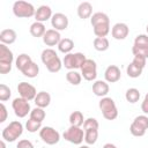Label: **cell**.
I'll return each instance as SVG.
<instances>
[{
  "mask_svg": "<svg viewBox=\"0 0 148 148\" xmlns=\"http://www.w3.org/2000/svg\"><path fill=\"white\" fill-rule=\"evenodd\" d=\"M29 31H30L31 36H34V37H36V38H39V37H42V38H43L44 34L46 32V28H45L44 23L35 21V22L30 25Z\"/></svg>",
  "mask_w": 148,
  "mask_h": 148,
  "instance_id": "21",
  "label": "cell"
},
{
  "mask_svg": "<svg viewBox=\"0 0 148 148\" xmlns=\"http://www.w3.org/2000/svg\"><path fill=\"white\" fill-rule=\"evenodd\" d=\"M146 31H147V35H148V24H147V27H146Z\"/></svg>",
  "mask_w": 148,
  "mask_h": 148,
  "instance_id": "49",
  "label": "cell"
},
{
  "mask_svg": "<svg viewBox=\"0 0 148 148\" xmlns=\"http://www.w3.org/2000/svg\"><path fill=\"white\" fill-rule=\"evenodd\" d=\"M42 128V123H38V121H35L32 119H28L27 123H25V130L30 133H35L37 131H40Z\"/></svg>",
  "mask_w": 148,
  "mask_h": 148,
  "instance_id": "35",
  "label": "cell"
},
{
  "mask_svg": "<svg viewBox=\"0 0 148 148\" xmlns=\"http://www.w3.org/2000/svg\"><path fill=\"white\" fill-rule=\"evenodd\" d=\"M35 13H36V9L30 2L18 0V1H15L13 5V14L16 17L29 18V17L35 16Z\"/></svg>",
  "mask_w": 148,
  "mask_h": 148,
  "instance_id": "3",
  "label": "cell"
},
{
  "mask_svg": "<svg viewBox=\"0 0 148 148\" xmlns=\"http://www.w3.org/2000/svg\"><path fill=\"white\" fill-rule=\"evenodd\" d=\"M99 110L102 111V114L108 120H114L118 117V109L114 103V101L111 97H103L98 102Z\"/></svg>",
  "mask_w": 148,
  "mask_h": 148,
  "instance_id": "2",
  "label": "cell"
},
{
  "mask_svg": "<svg viewBox=\"0 0 148 148\" xmlns=\"http://www.w3.org/2000/svg\"><path fill=\"white\" fill-rule=\"evenodd\" d=\"M12 108L14 110V113L16 117L18 118H24L28 116V113L30 114L31 112V108H30V103L29 101L22 98V97H16L13 99L12 102Z\"/></svg>",
  "mask_w": 148,
  "mask_h": 148,
  "instance_id": "6",
  "label": "cell"
},
{
  "mask_svg": "<svg viewBox=\"0 0 148 148\" xmlns=\"http://www.w3.org/2000/svg\"><path fill=\"white\" fill-rule=\"evenodd\" d=\"M21 73H22L24 76L29 77V79H34V77H36V76L38 75V73H39V66H38L36 62L31 61L28 66H25V67L21 71Z\"/></svg>",
  "mask_w": 148,
  "mask_h": 148,
  "instance_id": "22",
  "label": "cell"
},
{
  "mask_svg": "<svg viewBox=\"0 0 148 148\" xmlns=\"http://www.w3.org/2000/svg\"><path fill=\"white\" fill-rule=\"evenodd\" d=\"M86 56L82 52H75V53H68L65 54L62 59V66L67 68L68 71H76L80 69L83 62L86 61Z\"/></svg>",
  "mask_w": 148,
  "mask_h": 148,
  "instance_id": "4",
  "label": "cell"
},
{
  "mask_svg": "<svg viewBox=\"0 0 148 148\" xmlns=\"http://www.w3.org/2000/svg\"><path fill=\"white\" fill-rule=\"evenodd\" d=\"M42 39L46 46H56L61 40V36H60L59 31H57L54 29H47Z\"/></svg>",
  "mask_w": 148,
  "mask_h": 148,
  "instance_id": "12",
  "label": "cell"
},
{
  "mask_svg": "<svg viewBox=\"0 0 148 148\" xmlns=\"http://www.w3.org/2000/svg\"><path fill=\"white\" fill-rule=\"evenodd\" d=\"M62 138L73 145H81L84 141V130H82L81 127L71 125L62 133Z\"/></svg>",
  "mask_w": 148,
  "mask_h": 148,
  "instance_id": "5",
  "label": "cell"
},
{
  "mask_svg": "<svg viewBox=\"0 0 148 148\" xmlns=\"http://www.w3.org/2000/svg\"><path fill=\"white\" fill-rule=\"evenodd\" d=\"M58 54H57V52L53 50V49H51V47H47V49H45V50H43L42 51V54H40V59H42V62L44 64V65H46L49 61H51L53 58H56Z\"/></svg>",
  "mask_w": 148,
  "mask_h": 148,
  "instance_id": "32",
  "label": "cell"
},
{
  "mask_svg": "<svg viewBox=\"0 0 148 148\" xmlns=\"http://www.w3.org/2000/svg\"><path fill=\"white\" fill-rule=\"evenodd\" d=\"M45 66H46V68H47L49 72H51V73H58V72L61 69V67H62V61H61V59L57 56V57L53 58L51 61H49Z\"/></svg>",
  "mask_w": 148,
  "mask_h": 148,
  "instance_id": "29",
  "label": "cell"
},
{
  "mask_svg": "<svg viewBox=\"0 0 148 148\" xmlns=\"http://www.w3.org/2000/svg\"><path fill=\"white\" fill-rule=\"evenodd\" d=\"M140 96H141V94H140L139 89H136V88H128L125 92V98L131 104L136 103L140 99Z\"/></svg>",
  "mask_w": 148,
  "mask_h": 148,
  "instance_id": "27",
  "label": "cell"
},
{
  "mask_svg": "<svg viewBox=\"0 0 148 148\" xmlns=\"http://www.w3.org/2000/svg\"><path fill=\"white\" fill-rule=\"evenodd\" d=\"M17 91L20 94V97H22V98H24V99H27L29 102L34 101L36 95H37L36 88L32 84H30V83H28L25 81H22V82H20L17 84Z\"/></svg>",
  "mask_w": 148,
  "mask_h": 148,
  "instance_id": "9",
  "label": "cell"
},
{
  "mask_svg": "<svg viewBox=\"0 0 148 148\" xmlns=\"http://www.w3.org/2000/svg\"><path fill=\"white\" fill-rule=\"evenodd\" d=\"M141 110L145 114H148V92L145 95V98L141 103Z\"/></svg>",
  "mask_w": 148,
  "mask_h": 148,
  "instance_id": "45",
  "label": "cell"
},
{
  "mask_svg": "<svg viewBox=\"0 0 148 148\" xmlns=\"http://www.w3.org/2000/svg\"><path fill=\"white\" fill-rule=\"evenodd\" d=\"M130 34V28L126 23L118 22L111 28V35L114 39L117 40H123L125 39Z\"/></svg>",
  "mask_w": 148,
  "mask_h": 148,
  "instance_id": "11",
  "label": "cell"
},
{
  "mask_svg": "<svg viewBox=\"0 0 148 148\" xmlns=\"http://www.w3.org/2000/svg\"><path fill=\"white\" fill-rule=\"evenodd\" d=\"M132 53H133V56H140V57L148 59V47H140V46L133 45Z\"/></svg>",
  "mask_w": 148,
  "mask_h": 148,
  "instance_id": "41",
  "label": "cell"
},
{
  "mask_svg": "<svg viewBox=\"0 0 148 148\" xmlns=\"http://www.w3.org/2000/svg\"><path fill=\"white\" fill-rule=\"evenodd\" d=\"M45 116H46V113H45L44 109L38 108V106L34 108L30 112V119H32L35 121H38V123H42L45 119Z\"/></svg>",
  "mask_w": 148,
  "mask_h": 148,
  "instance_id": "30",
  "label": "cell"
},
{
  "mask_svg": "<svg viewBox=\"0 0 148 148\" xmlns=\"http://www.w3.org/2000/svg\"><path fill=\"white\" fill-rule=\"evenodd\" d=\"M52 16H53V14H52L51 7L47 6V5H42V6H39V7L36 9V13H35V16H34V17L36 18L37 22L44 23L45 21L51 20Z\"/></svg>",
  "mask_w": 148,
  "mask_h": 148,
  "instance_id": "14",
  "label": "cell"
},
{
  "mask_svg": "<svg viewBox=\"0 0 148 148\" xmlns=\"http://www.w3.org/2000/svg\"><path fill=\"white\" fill-rule=\"evenodd\" d=\"M10 96H12L10 88L8 86L1 83L0 84V101L1 102H6V101H8L10 98Z\"/></svg>",
  "mask_w": 148,
  "mask_h": 148,
  "instance_id": "36",
  "label": "cell"
},
{
  "mask_svg": "<svg viewBox=\"0 0 148 148\" xmlns=\"http://www.w3.org/2000/svg\"><path fill=\"white\" fill-rule=\"evenodd\" d=\"M130 132H131V134H132L133 136H143L145 133H146V130H143V128H141L140 126H138V125H135L134 123H132V124L130 125Z\"/></svg>",
  "mask_w": 148,
  "mask_h": 148,
  "instance_id": "40",
  "label": "cell"
},
{
  "mask_svg": "<svg viewBox=\"0 0 148 148\" xmlns=\"http://www.w3.org/2000/svg\"><path fill=\"white\" fill-rule=\"evenodd\" d=\"M132 123H134L135 125L140 126L141 128H143V130H146V131L148 130V117H147L146 114H141V116L135 117Z\"/></svg>",
  "mask_w": 148,
  "mask_h": 148,
  "instance_id": "37",
  "label": "cell"
},
{
  "mask_svg": "<svg viewBox=\"0 0 148 148\" xmlns=\"http://www.w3.org/2000/svg\"><path fill=\"white\" fill-rule=\"evenodd\" d=\"M80 69H81V75L86 81L96 80V77H97V65H96L95 60L87 58Z\"/></svg>",
  "mask_w": 148,
  "mask_h": 148,
  "instance_id": "8",
  "label": "cell"
},
{
  "mask_svg": "<svg viewBox=\"0 0 148 148\" xmlns=\"http://www.w3.org/2000/svg\"><path fill=\"white\" fill-rule=\"evenodd\" d=\"M23 133V125L18 120L10 121L3 130H2V139L7 142H14L16 141Z\"/></svg>",
  "mask_w": 148,
  "mask_h": 148,
  "instance_id": "1",
  "label": "cell"
},
{
  "mask_svg": "<svg viewBox=\"0 0 148 148\" xmlns=\"http://www.w3.org/2000/svg\"><path fill=\"white\" fill-rule=\"evenodd\" d=\"M17 38V34L14 29H3L0 32V42L1 44L5 45H10L13 43H15Z\"/></svg>",
  "mask_w": 148,
  "mask_h": 148,
  "instance_id": "16",
  "label": "cell"
},
{
  "mask_svg": "<svg viewBox=\"0 0 148 148\" xmlns=\"http://www.w3.org/2000/svg\"><path fill=\"white\" fill-rule=\"evenodd\" d=\"M14 61V54L12 50L5 44H0V64H7L13 65Z\"/></svg>",
  "mask_w": 148,
  "mask_h": 148,
  "instance_id": "17",
  "label": "cell"
},
{
  "mask_svg": "<svg viewBox=\"0 0 148 148\" xmlns=\"http://www.w3.org/2000/svg\"><path fill=\"white\" fill-rule=\"evenodd\" d=\"M135 46H140V47H148V35L146 34H141L138 35L134 39V44Z\"/></svg>",
  "mask_w": 148,
  "mask_h": 148,
  "instance_id": "38",
  "label": "cell"
},
{
  "mask_svg": "<svg viewBox=\"0 0 148 148\" xmlns=\"http://www.w3.org/2000/svg\"><path fill=\"white\" fill-rule=\"evenodd\" d=\"M7 116H8L7 109H6L5 104L1 103V104H0V123H5L6 119H7Z\"/></svg>",
  "mask_w": 148,
  "mask_h": 148,
  "instance_id": "44",
  "label": "cell"
},
{
  "mask_svg": "<svg viewBox=\"0 0 148 148\" xmlns=\"http://www.w3.org/2000/svg\"><path fill=\"white\" fill-rule=\"evenodd\" d=\"M146 61H147V59L146 58H143V57H140V56H134V58H133V60H132V62L135 65V66H138V67H140V68H145V66H146Z\"/></svg>",
  "mask_w": 148,
  "mask_h": 148,
  "instance_id": "42",
  "label": "cell"
},
{
  "mask_svg": "<svg viewBox=\"0 0 148 148\" xmlns=\"http://www.w3.org/2000/svg\"><path fill=\"white\" fill-rule=\"evenodd\" d=\"M39 138L46 145L53 146V145H56V143L59 142V140H60V133L57 130H54L53 127H51V126H44L39 131Z\"/></svg>",
  "mask_w": 148,
  "mask_h": 148,
  "instance_id": "7",
  "label": "cell"
},
{
  "mask_svg": "<svg viewBox=\"0 0 148 148\" xmlns=\"http://www.w3.org/2000/svg\"><path fill=\"white\" fill-rule=\"evenodd\" d=\"M110 43L106 37H96L94 39V49L99 52H104L109 49Z\"/></svg>",
  "mask_w": 148,
  "mask_h": 148,
  "instance_id": "25",
  "label": "cell"
},
{
  "mask_svg": "<svg viewBox=\"0 0 148 148\" xmlns=\"http://www.w3.org/2000/svg\"><path fill=\"white\" fill-rule=\"evenodd\" d=\"M34 101H35L36 106L42 108V109H45V108H47V106L50 105V103H51V95H50L47 91L42 90V91L37 92V95H36V97H35Z\"/></svg>",
  "mask_w": 148,
  "mask_h": 148,
  "instance_id": "18",
  "label": "cell"
},
{
  "mask_svg": "<svg viewBox=\"0 0 148 148\" xmlns=\"http://www.w3.org/2000/svg\"><path fill=\"white\" fill-rule=\"evenodd\" d=\"M84 118H83V113L81 111H73L69 114V124L72 126H77L81 127L84 123Z\"/></svg>",
  "mask_w": 148,
  "mask_h": 148,
  "instance_id": "26",
  "label": "cell"
},
{
  "mask_svg": "<svg viewBox=\"0 0 148 148\" xmlns=\"http://www.w3.org/2000/svg\"><path fill=\"white\" fill-rule=\"evenodd\" d=\"M76 12H77V16H79L80 18H82V20L89 18V17H91V15H92V6H91L90 2L83 1V2H81V3L77 6Z\"/></svg>",
  "mask_w": 148,
  "mask_h": 148,
  "instance_id": "19",
  "label": "cell"
},
{
  "mask_svg": "<svg viewBox=\"0 0 148 148\" xmlns=\"http://www.w3.org/2000/svg\"><path fill=\"white\" fill-rule=\"evenodd\" d=\"M90 23H91L92 27H96V25H99V24H110V18L105 13L97 12V13H94L91 15Z\"/></svg>",
  "mask_w": 148,
  "mask_h": 148,
  "instance_id": "20",
  "label": "cell"
},
{
  "mask_svg": "<svg viewBox=\"0 0 148 148\" xmlns=\"http://www.w3.org/2000/svg\"><path fill=\"white\" fill-rule=\"evenodd\" d=\"M98 121L96 118H87L83 123V130L87 131V130H98Z\"/></svg>",
  "mask_w": 148,
  "mask_h": 148,
  "instance_id": "39",
  "label": "cell"
},
{
  "mask_svg": "<svg viewBox=\"0 0 148 148\" xmlns=\"http://www.w3.org/2000/svg\"><path fill=\"white\" fill-rule=\"evenodd\" d=\"M121 77V72L119 69L118 66L116 65H110L106 67L105 72H104V79L108 83H114L118 82Z\"/></svg>",
  "mask_w": 148,
  "mask_h": 148,
  "instance_id": "13",
  "label": "cell"
},
{
  "mask_svg": "<svg viewBox=\"0 0 148 148\" xmlns=\"http://www.w3.org/2000/svg\"><path fill=\"white\" fill-rule=\"evenodd\" d=\"M66 80L68 81V83H71L72 86H79L81 83L82 80V75L81 73H79L77 71H68L66 74Z\"/></svg>",
  "mask_w": 148,
  "mask_h": 148,
  "instance_id": "28",
  "label": "cell"
},
{
  "mask_svg": "<svg viewBox=\"0 0 148 148\" xmlns=\"http://www.w3.org/2000/svg\"><path fill=\"white\" fill-rule=\"evenodd\" d=\"M0 145H1V148H6V142H5V140H3V139L1 140V142H0Z\"/></svg>",
  "mask_w": 148,
  "mask_h": 148,
  "instance_id": "47",
  "label": "cell"
},
{
  "mask_svg": "<svg viewBox=\"0 0 148 148\" xmlns=\"http://www.w3.org/2000/svg\"><path fill=\"white\" fill-rule=\"evenodd\" d=\"M97 139H98V130L84 131V142L87 145H95Z\"/></svg>",
  "mask_w": 148,
  "mask_h": 148,
  "instance_id": "31",
  "label": "cell"
},
{
  "mask_svg": "<svg viewBox=\"0 0 148 148\" xmlns=\"http://www.w3.org/2000/svg\"><path fill=\"white\" fill-rule=\"evenodd\" d=\"M16 148H34V145L31 143V141H29L27 139H23V140H20L17 142Z\"/></svg>",
  "mask_w": 148,
  "mask_h": 148,
  "instance_id": "43",
  "label": "cell"
},
{
  "mask_svg": "<svg viewBox=\"0 0 148 148\" xmlns=\"http://www.w3.org/2000/svg\"><path fill=\"white\" fill-rule=\"evenodd\" d=\"M94 28V34L96 37H106L110 32V24H99Z\"/></svg>",
  "mask_w": 148,
  "mask_h": 148,
  "instance_id": "34",
  "label": "cell"
},
{
  "mask_svg": "<svg viewBox=\"0 0 148 148\" xmlns=\"http://www.w3.org/2000/svg\"><path fill=\"white\" fill-rule=\"evenodd\" d=\"M126 73L130 77L136 79L142 74V68L135 66L133 62H130V65H127V67H126Z\"/></svg>",
  "mask_w": 148,
  "mask_h": 148,
  "instance_id": "33",
  "label": "cell"
},
{
  "mask_svg": "<svg viewBox=\"0 0 148 148\" xmlns=\"http://www.w3.org/2000/svg\"><path fill=\"white\" fill-rule=\"evenodd\" d=\"M68 23H69L68 17L62 13H56V14H53V16L51 18V25L57 31H62V30L67 29Z\"/></svg>",
  "mask_w": 148,
  "mask_h": 148,
  "instance_id": "10",
  "label": "cell"
},
{
  "mask_svg": "<svg viewBox=\"0 0 148 148\" xmlns=\"http://www.w3.org/2000/svg\"><path fill=\"white\" fill-rule=\"evenodd\" d=\"M109 90H110V87H109V83L105 80L104 81L103 80H96L92 83V92L96 96L101 97V98L106 97Z\"/></svg>",
  "mask_w": 148,
  "mask_h": 148,
  "instance_id": "15",
  "label": "cell"
},
{
  "mask_svg": "<svg viewBox=\"0 0 148 148\" xmlns=\"http://www.w3.org/2000/svg\"><path fill=\"white\" fill-rule=\"evenodd\" d=\"M103 148H117L113 143H111V142H109V143H105L104 146H103Z\"/></svg>",
  "mask_w": 148,
  "mask_h": 148,
  "instance_id": "46",
  "label": "cell"
},
{
  "mask_svg": "<svg viewBox=\"0 0 148 148\" xmlns=\"http://www.w3.org/2000/svg\"><path fill=\"white\" fill-rule=\"evenodd\" d=\"M79 148H89V146L88 145H83V146H80Z\"/></svg>",
  "mask_w": 148,
  "mask_h": 148,
  "instance_id": "48",
  "label": "cell"
},
{
  "mask_svg": "<svg viewBox=\"0 0 148 148\" xmlns=\"http://www.w3.org/2000/svg\"><path fill=\"white\" fill-rule=\"evenodd\" d=\"M32 61V59H31V57L29 56V54H27V53H21V54H18V57L16 58V60H15V66H16V68L21 72L25 66H28L30 62Z\"/></svg>",
  "mask_w": 148,
  "mask_h": 148,
  "instance_id": "24",
  "label": "cell"
},
{
  "mask_svg": "<svg viewBox=\"0 0 148 148\" xmlns=\"http://www.w3.org/2000/svg\"><path fill=\"white\" fill-rule=\"evenodd\" d=\"M57 46L61 53L68 54V53H72V50L74 49V42L71 38H61V40Z\"/></svg>",
  "mask_w": 148,
  "mask_h": 148,
  "instance_id": "23",
  "label": "cell"
}]
</instances>
